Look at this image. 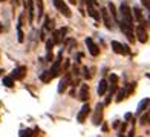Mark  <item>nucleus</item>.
Here are the masks:
<instances>
[{
    "label": "nucleus",
    "mask_w": 150,
    "mask_h": 137,
    "mask_svg": "<svg viewBox=\"0 0 150 137\" xmlns=\"http://www.w3.org/2000/svg\"><path fill=\"white\" fill-rule=\"evenodd\" d=\"M32 134H34L32 129H20V133H18L20 137H32Z\"/></svg>",
    "instance_id": "b1692460"
},
{
    "label": "nucleus",
    "mask_w": 150,
    "mask_h": 137,
    "mask_svg": "<svg viewBox=\"0 0 150 137\" xmlns=\"http://www.w3.org/2000/svg\"><path fill=\"white\" fill-rule=\"evenodd\" d=\"M55 46V42H54L52 39H47L46 40V51L47 52H52V48Z\"/></svg>",
    "instance_id": "393cba45"
},
{
    "label": "nucleus",
    "mask_w": 150,
    "mask_h": 137,
    "mask_svg": "<svg viewBox=\"0 0 150 137\" xmlns=\"http://www.w3.org/2000/svg\"><path fill=\"white\" fill-rule=\"evenodd\" d=\"M0 2H5V0H0Z\"/></svg>",
    "instance_id": "c9c22d12"
},
{
    "label": "nucleus",
    "mask_w": 150,
    "mask_h": 137,
    "mask_svg": "<svg viewBox=\"0 0 150 137\" xmlns=\"http://www.w3.org/2000/svg\"><path fill=\"white\" fill-rule=\"evenodd\" d=\"M43 9H45L43 0H35V16H37L38 20L43 17Z\"/></svg>",
    "instance_id": "2eb2a0df"
},
{
    "label": "nucleus",
    "mask_w": 150,
    "mask_h": 137,
    "mask_svg": "<svg viewBox=\"0 0 150 137\" xmlns=\"http://www.w3.org/2000/svg\"><path fill=\"white\" fill-rule=\"evenodd\" d=\"M107 9L110 11V14H112V17L115 19V22H118V12H117V8H115V5L112 3V2H109V5H107Z\"/></svg>",
    "instance_id": "f3484780"
},
{
    "label": "nucleus",
    "mask_w": 150,
    "mask_h": 137,
    "mask_svg": "<svg viewBox=\"0 0 150 137\" xmlns=\"http://www.w3.org/2000/svg\"><path fill=\"white\" fill-rule=\"evenodd\" d=\"M101 19H103V22H104L107 29H112L113 28V23H112V19H110V11H109L107 8L101 9Z\"/></svg>",
    "instance_id": "6e6552de"
},
{
    "label": "nucleus",
    "mask_w": 150,
    "mask_h": 137,
    "mask_svg": "<svg viewBox=\"0 0 150 137\" xmlns=\"http://www.w3.org/2000/svg\"><path fill=\"white\" fill-rule=\"evenodd\" d=\"M14 82H16L14 79H12L11 76H8V77H5V79H3V85H5V86H8V88H12V86H14Z\"/></svg>",
    "instance_id": "5701e85b"
},
{
    "label": "nucleus",
    "mask_w": 150,
    "mask_h": 137,
    "mask_svg": "<svg viewBox=\"0 0 150 137\" xmlns=\"http://www.w3.org/2000/svg\"><path fill=\"white\" fill-rule=\"evenodd\" d=\"M83 71H84V77H86V79H91V77H92V74L89 72V70H87L86 66L83 68Z\"/></svg>",
    "instance_id": "cd10ccee"
},
{
    "label": "nucleus",
    "mask_w": 150,
    "mask_h": 137,
    "mask_svg": "<svg viewBox=\"0 0 150 137\" xmlns=\"http://www.w3.org/2000/svg\"><path fill=\"white\" fill-rule=\"evenodd\" d=\"M126 126H127V123L124 122V123H122V125H121V134H122V133L126 131Z\"/></svg>",
    "instance_id": "c756f323"
},
{
    "label": "nucleus",
    "mask_w": 150,
    "mask_h": 137,
    "mask_svg": "<svg viewBox=\"0 0 150 137\" xmlns=\"http://www.w3.org/2000/svg\"><path fill=\"white\" fill-rule=\"evenodd\" d=\"M17 40L20 43L25 40V34H23V31H22V26H17Z\"/></svg>",
    "instance_id": "bb28decb"
},
{
    "label": "nucleus",
    "mask_w": 150,
    "mask_h": 137,
    "mask_svg": "<svg viewBox=\"0 0 150 137\" xmlns=\"http://www.w3.org/2000/svg\"><path fill=\"white\" fill-rule=\"evenodd\" d=\"M23 3H25V8H26V14H28L29 23H32L34 19H35V8H34L32 0H23Z\"/></svg>",
    "instance_id": "39448f33"
},
{
    "label": "nucleus",
    "mask_w": 150,
    "mask_h": 137,
    "mask_svg": "<svg viewBox=\"0 0 150 137\" xmlns=\"http://www.w3.org/2000/svg\"><path fill=\"white\" fill-rule=\"evenodd\" d=\"M132 12H133V19H136L138 22H142V11H141V8L135 6V8L132 9Z\"/></svg>",
    "instance_id": "aec40b11"
},
{
    "label": "nucleus",
    "mask_w": 150,
    "mask_h": 137,
    "mask_svg": "<svg viewBox=\"0 0 150 137\" xmlns=\"http://www.w3.org/2000/svg\"><path fill=\"white\" fill-rule=\"evenodd\" d=\"M71 85V72H66L63 77H61L60 80V83H58V88H57V91L61 94V93H64L66 91V88Z\"/></svg>",
    "instance_id": "423d86ee"
},
{
    "label": "nucleus",
    "mask_w": 150,
    "mask_h": 137,
    "mask_svg": "<svg viewBox=\"0 0 150 137\" xmlns=\"http://www.w3.org/2000/svg\"><path fill=\"white\" fill-rule=\"evenodd\" d=\"M26 76V66H17L14 71L11 72V77L14 80H22Z\"/></svg>",
    "instance_id": "ddd939ff"
},
{
    "label": "nucleus",
    "mask_w": 150,
    "mask_h": 137,
    "mask_svg": "<svg viewBox=\"0 0 150 137\" xmlns=\"http://www.w3.org/2000/svg\"><path fill=\"white\" fill-rule=\"evenodd\" d=\"M69 3H72V5H74V3H77V0H69Z\"/></svg>",
    "instance_id": "473e14b6"
},
{
    "label": "nucleus",
    "mask_w": 150,
    "mask_h": 137,
    "mask_svg": "<svg viewBox=\"0 0 150 137\" xmlns=\"http://www.w3.org/2000/svg\"><path fill=\"white\" fill-rule=\"evenodd\" d=\"M133 134H135V131H133V129H130V133H129L127 137H133Z\"/></svg>",
    "instance_id": "2f4dec72"
},
{
    "label": "nucleus",
    "mask_w": 150,
    "mask_h": 137,
    "mask_svg": "<svg viewBox=\"0 0 150 137\" xmlns=\"http://www.w3.org/2000/svg\"><path fill=\"white\" fill-rule=\"evenodd\" d=\"M78 97L81 102H87V99H89V85H81Z\"/></svg>",
    "instance_id": "4468645a"
},
{
    "label": "nucleus",
    "mask_w": 150,
    "mask_h": 137,
    "mask_svg": "<svg viewBox=\"0 0 150 137\" xmlns=\"http://www.w3.org/2000/svg\"><path fill=\"white\" fill-rule=\"evenodd\" d=\"M127 97V94H126V90H120L118 94H117V102H122Z\"/></svg>",
    "instance_id": "a878e982"
},
{
    "label": "nucleus",
    "mask_w": 150,
    "mask_h": 137,
    "mask_svg": "<svg viewBox=\"0 0 150 137\" xmlns=\"http://www.w3.org/2000/svg\"><path fill=\"white\" fill-rule=\"evenodd\" d=\"M52 3H54V6H55V8H57L63 16H66V17H71V16H72L71 9L67 8V5L63 2V0H52Z\"/></svg>",
    "instance_id": "7ed1b4c3"
},
{
    "label": "nucleus",
    "mask_w": 150,
    "mask_h": 137,
    "mask_svg": "<svg viewBox=\"0 0 150 137\" xmlns=\"http://www.w3.org/2000/svg\"><path fill=\"white\" fill-rule=\"evenodd\" d=\"M107 86H109L107 82H106V80H101L100 83H98V90H97V91H98V95H103V94L107 91Z\"/></svg>",
    "instance_id": "a211bd4d"
},
{
    "label": "nucleus",
    "mask_w": 150,
    "mask_h": 137,
    "mask_svg": "<svg viewBox=\"0 0 150 137\" xmlns=\"http://www.w3.org/2000/svg\"><path fill=\"white\" fill-rule=\"evenodd\" d=\"M0 72H2V70H0Z\"/></svg>",
    "instance_id": "e433bc0d"
},
{
    "label": "nucleus",
    "mask_w": 150,
    "mask_h": 137,
    "mask_svg": "<svg viewBox=\"0 0 150 137\" xmlns=\"http://www.w3.org/2000/svg\"><path fill=\"white\" fill-rule=\"evenodd\" d=\"M112 49L117 54H124V56L130 54V48H129L127 45H122V43L117 42V40H113V42H112Z\"/></svg>",
    "instance_id": "20e7f679"
},
{
    "label": "nucleus",
    "mask_w": 150,
    "mask_h": 137,
    "mask_svg": "<svg viewBox=\"0 0 150 137\" xmlns=\"http://www.w3.org/2000/svg\"><path fill=\"white\" fill-rule=\"evenodd\" d=\"M54 77L51 76V71H43L42 74H40V80L45 82V83H47V82H51Z\"/></svg>",
    "instance_id": "412c9836"
},
{
    "label": "nucleus",
    "mask_w": 150,
    "mask_h": 137,
    "mask_svg": "<svg viewBox=\"0 0 150 137\" xmlns=\"http://www.w3.org/2000/svg\"><path fill=\"white\" fill-rule=\"evenodd\" d=\"M0 31H3V28H2V26H0Z\"/></svg>",
    "instance_id": "72a5a7b5"
},
{
    "label": "nucleus",
    "mask_w": 150,
    "mask_h": 137,
    "mask_svg": "<svg viewBox=\"0 0 150 137\" xmlns=\"http://www.w3.org/2000/svg\"><path fill=\"white\" fill-rule=\"evenodd\" d=\"M136 39H138L141 43H146L147 42L149 36H147V31L144 28V25H138V26H136Z\"/></svg>",
    "instance_id": "9d476101"
},
{
    "label": "nucleus",
    "mask_w": 150,
    "mask_h": 137,
    "mask_svg": "<svg viewBox=\"0 0 150 137\" xmlns=\"http://www.w3.org/2000/svg\"><path fill=\"white\" fill-rule=\"evenodd\" d=\"M103 108H104L103 103H98L97 108H95V114H93V119H92L95 126H98L101 123V119H103Z\"/></svg>",
    "instance_id": "0eeeda50"
},
{
    "label": "nucleus",
    "mask_w": 150,
    "mask_h": 137,
    "mask_svg": "<svg viewBox=\"0 0 150 137\" xmlns=\"http://www.w3.org/2000/svg\"><path fill=\"white\" fill-rule=\"evenodd\" d=\"M43 29H45V31L54 29V22H52L51 17H46V19H45V26H43Z\"/></svg>",
    "instance_id": "4be33fe9"
},
{
    "label": "nucleus",
    "mask_w": 150,
    "mask_h": 137,
    "mask_svg": "<svg viewBox=\"0 0 150 137\" xmlns=\"http://www.w3.org/2000/svg\"><path fill=\"white\" fill-rule=\"evenodd\" d=\"M149 2H150V0H149Z\"/></svg>",
    "instance_id": "4c0bfd02"
},
{
    "label": "nucleus",
    "mask_w": 150,
    "mask_h": 137,
    "mask_svg": "<svg viewBox=\"0 0 150 137\" xmlns=\"http://www.w3.org/2000/svg\"><path fill=\"white\" fill-rule=\"evenodd\" d=\"M86 46H87V49H89L91 56L97 57L98 54H100V48H98V45L95 43V42H93V40H92L91 37H87V39H86Z\"/></svg>",
    "instance_id": "1a4fd4ad"
},
{
    "label": "nucleus",
    "mask_w": 150,
    "mask_h": 137,
    "mask_svg": "<svg viewBox=\"0 0 150 137\" xmlns=\"http://www.w3.org/2000/svg\"><path fill=\"white\" fill-rule=\"evenodd\" d=\"M150 103V99H144V100H141L139 102V105H138V109H136V115H141L142 113L146 111V108L149 106Z\"/></svg>",
    "instance_id": "dca6fc26"
},
{
    "label": "nucleus",
    "mask_w": 150,
    "mask_h": 137,
    "mask_svg": "<svg viewBox=\"0 0 150 137\" xmlns=\"http://www.w3.org/2000/svg\"><path fill=\"white\" fill-rule=\"evenodd\" d=\"M52 40L55 42V45H57V43H61L63 36H61V31H60V29H55V31L52 32Z\"/></svg>",
    "instance_id": "6ab92c4d"
},
{
    "label": "nucleus",
    "mask_w": 150,
    "mask_h": 137,
    "mask_svg": "<svg viewBox=\"0 0 150 137\" xmlns=\"http://www.w3.org/2000/svg\"><path fill=\"white\" fill-rule=\"evenodd\" d=\"M81 2H86V0H81Z\"/></svg>",
    "instance_id": "f704fd0d"
},
{
    "label": "nucleus",
    "mask_w": 150,
    "mask_h": 137,
    "mask_svg": "<svg viewBox=\"0 0 150 137\" xmlns=\"http://www.w3.org/2000/svg\"><path fill=\"white\" fill-rule=\"evenodd\" d=\"M60 68H61V52H60V56L54 60V63H52V66H51V76L52 77H57L58 76V72H60Z\"/></svg>",
    "instance_id": "f8f14e48"
},
{
    "label": "nucleus",
    "mask_w": 150,
    "mask_h": 137,
    "mask_svg": "<svg viewBox=\"0 0 150 137\" xmlns=\"http://www.w3.org/2000/svg\"><path fill=\"white\" fill-rule=\"evenodd\" d=\"M89 113H91L89 103H86V102H84V105H83V108H81V111H80V113H78V115H77L78 123H84V120H86L87 115H89Z\"/></svg>",
    "instance_id": "9b49d317"
},
{
    "label": "nucleus",
    "mask_w": 150,
    "mask_h": 137,
    "mask_svg": "<svg viewBox=\"0 0 150 137\" xmlns=\"http://www.w3.org/2000/svg\"><path fill=\"white\" fill-rule=\"evenodd\" d=\"M121 137H122V136H121Z\"/></svg>",
    "instance_id": "58836bf2"
},
{
    "label": "nucleus",
    "mask_w": 150,
    "mask_h": 137,
    "mask_svg": "<svg viewBox=\"0 0 150 137\" xmlns=\"http://www.w3.org/2000/svg\"><path fill=\"white\" fill-rule=\"evenodd\" d=\"M132 119H133V115H132L130 113H127V114H126V120H132Z\"/></svg>",
    "instance_id": "7c9ffc66"
},
{
    "label": "nucleus",
    "mask_w": 150,
    "mask_h": 137,
    "mask_svg": "<svg viewBox=\"0 0 150 137\" xmlns=\"http://www.w3.org/2000/svg\"><path fill=\"white\" fill-rule=\"evenodd\" d=\"M120 11H121V22H124L127 25H132L133 26V12H132L130 8H129V5L127 3H122Z\"/></svg>",
    "instance_id": "f257e3e1"
},
{
    "label": "nucleus",
    "mask_w": 150,
    "mask_h": 137,
    "mask_svg": "<svg viewBox=\"0 0 150 137\" xmlns=\"http://www.w3.org/2000/svg\"><path fill=\"white\" fill-rule=\"evenodd\" d=\"M120 22V28H121V31L127 36V39H129V42H135V34H133V26L132 25H127V23H124V22H121V20H118Z\"/></svg>",
    "instance_id": "f03ea898"
},
{
    "label": "nucleus",
    "mask_w": 150,
    "mask_h": 137,
    "mask_svg": "<svg viewBox=\"0 0 150 137\" xmlns=\"http://www.w3.org/2000/svg\"><path fill=\"white\" fill-rule=\"evenodd\" d=\"M52 52H47V56H46V62H52Z\"/></svg>",
    "instance_id": "c85d7f7f"
}]
</instances>
